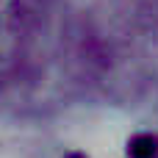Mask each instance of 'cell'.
<instances>
[{"label": "cell", "instance_id": "2", "mask_svg": "<svg viewBox=\"0 0 158 158\" xmlns=\"http://www.w3.org/2000/svg\"><path fill=\"white\" fill-rule=\"evenodd\" d=\"M67 158H86V156H81V153H72V156H67Z\"/></svg>", "mask_w": 158, "mask_h": 158}, {"label": "cell", "instance_id": "1", "mask_svg": "<svg viewBox=\"0 0 158 158\" xmlns=\"http://www.w3.org/2000/svg\"><path fill=\"white\" fill-rule=\"evenodd\" d=\"M128 156L131 158H158V136H153V133L133 136L131 144H128Z\"/></svg>", "mask_w": 158, "mask_h": 158}]
</instances>
